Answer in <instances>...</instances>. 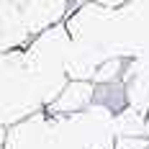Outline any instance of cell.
Wrapping results in <instances>:
<instances>
[{
    "label": "cell",
    "mask_w": 149,
    "mask_h": 149,
    "mask_svg": "<svg viewBox=\"0 0 149 149\" xmlns=\"http://www.w3.org/2000/svg\"><path fill=\"white\" fill-rule=\"evenodd\" d=\"M15 3L23 10L26 23H29L33 36L52 29V26L64 23L70 18V13L74 10L72 0H15Z\"/></svg>",
    "instance_id": "obj_3"
},
{
    "label": "cell",
    "mask_w": 149,
    "mask_h": 149,
    "mask_svg": "<svg viewBox=\"0 0 149 149\" xmlns=\"http://www.w3.org/2000/svg\"><path fill=\"white\" fill-rule=\"evenodd\" d=\"M113 149H149V136H116Z\"/></svg>",
    "instance_id": "obj_6"
},
{
    "label": "cell",
    "mask_w": 149,
    "mask_h": 149,
    "mask_svg": "<svg viewBox=\"0 0 149 149\" xmlns=\"http://www.w3.org/2000/svg\"><path fill=\"white\" fill-rule=\"evenodd\" d=\"M3 144H5V129L0 126V149H3Z\"/></svg>",
    "instance_id": "obj_8"
},
{
    "label": "cell",
    "mask_w": 149,
    "mask_h": 149,
    "mask_svg": "<svg viewBox=\"0 0 149 149\" xmlns=\"http://www.w3.org/2000/svg\"><path fill=\"white\" fill-rule=\"evenodd\" d=\"M93 3L103 5V8H108V10H116V8H123V5L131 3V0H93Z\"/></svg>",
    "instance_id": "obj_7"
},
{
    "label": "cell",
    "mask_w": 149,
    "mask_h": 149,
    "mask_svg": "<svg viewBox=\"0 0 149 149\" xmlns=\"http://www.w3.org/2000/svg\"><path fill=\"white\" fill-rule=\"evenodd\" d=\"M33 39L26 15L15 0H0V54L23 49Z\"/></svg>",
    "instance_id": "obj_4"
},
{
    "label": "cell",
    "mask_w": 149,
    "mask_h": 149,
    "mask_svg": "<svg viewBox=\"0 0 149 149\" xmlns=\"http://www.w3.org/2000/svg\"><path fill=\"white\" fill-rule=\"evenodd\" d=\"M95 103V82L90 80H67V85L49 103L46 113L52 116H74Z\"/></svg>",
    "instance_id": "obj_5"
},
{
    "label": "cell",
    "mask_w": 149,
    "mask_h": 149,
    "mask_svg": "<svg viewBox=\"0 0 149 149\" xmlns=\"http://www.w3.org/2000/svg\"><path fill=\"white\" fill-rule=\"evenodd\" d=\"M3 149H85L70 126L67 116L36 113L5 129Z\"/></svg>",
    "instance_id": "obj_2"
},
{
    "label": "cell",
    "mask_w": 149,
    "mask_h": 149,
    "mask_svg": "<svg viewBox=\"0 0 149 149\" xmlns=\"http://www.w3.org/2000/svg\"><path fill=\"white\" fill-rule=\"evenodd\" d=\"M72 39L64 23L31 39L23 49L0 54V126L10 129L36 113H44L70 74Z\"/></svg>",
    "instance_id": "obj_1"
}]
</instances>
